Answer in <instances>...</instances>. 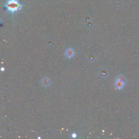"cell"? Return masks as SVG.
<instances>
[{
  "mask_svg": "<svg viewBox=\"0 0 139 139\" xmlns=\"http://www.w3.org/2000/svg\"><path fill=\"white\" fill-rule=\"evenodd\" d=\"M65 55L68 58H72L74 56V55H75V51L71 48H68L65 51Z\"/></svg>",
  "mask_w": 139,
  "mask_h": 139,
  "instance_id": "3",
  "label": "cell"
},
{
  "mask_svg": "<svg viewBox=\"0 0 139 139\" xmlns=\"http://www.w3.org/2000/svg\"><path fill=\"white\" fill-rule=\"evenodd\" d=\"M4 68H2V69H1V70H2V71H4Z\"/></svg>",
  "mask_w": 139,
  "mask_h": 139,
  "instance_id": "9",
  "label": "cell"
},
{
  "mask_svg": "<svg viewBox=\"0 0 139 139\" xmlns=\"http://www.w3.org/2000/svg\"><path fill=\"white\" fill-rule=\"evenodd\" d=\"M72 136L73 138H76V137H77V135H76V134L73 133L72 134Z\"/></svg>",
  "mask_w": 139,
  "mask_h": 139,
  "instance_id": "8",
  "label": "cell"
},
{
  "mask_svg": "<svg viewBox=\"0 0 139 139\" xmlns=\"http://www.w3.org/2000/svg\"><path fill=\"white\" fill-rule=\"evenodd\" d=\"M41 83L44 87H48L51 84V81L50 79L48 78L45 77L43 78L41 81Z\"/></svg>",
  "mask_w": 139,
  "mask_h": 139,
  "instance_id": "4",
  "label": "cell"
},
{
  "mask_svg": "<svg viewBox=\"0 0 139 139\" xmlns=\"http://www.w3.org/2000/svg\"><path fill=\"white\" fill-rule=\"evenodd\" d=\"M96 59L95 55L94 54H90L87 56V59L89 61H94Z\"/></svg>",
  "mask_w": 139,
  "mask_h": 139,
  "instance_id": "6",
  "label": "cell"
},
{
  "mask_svg": "<svg viewBox=\"0 0 139 139\" xmlns=\"http://www.w3.org/2000/svg\"><path fill=\"white\" fill-rule=\"evenodd\" d=\"M116 79L121 80V81H123V82H126V79H125V78L123 77V76H122V75H120L119 77L117 78Z\"/></svg>",
  "mask_w": 139,
  "mask_h": 139,
  "instance_id": "7",
  "label": "cell"
},
{
  "mask_svg": "<svg viewBox=\"0 0 139 139\" xmlns=\"http://www.w3.org/2000/svg\"><path fill=\"white\" fill-rule=\"evenodd\" d=\"M6 7L9 11L14 13L19 10L21 7V5L17 0H9L6 5Z\"/></svg>",
  "mask_w": 139,
  "mask_h": 139,
  "instance_id": "1",
  "label": "cell"
},
{
  "mask_svg": "<svg viewBox=\"0 0 139 139\" xmlns=\"http://www.w3.org/2000/svg\"><path fill=\"white\" fill-rule=\"evenodd\" d=\"M99 75H100L102 77H105L108 75V71L105 69H102L100 70Z\"/></svg>",
  "mask_w": 139,
  "mask_h": 139,
  "instance_id": "5",
  "label": "cell"
},
{
  "mask_svg": "<svg viewBox=\"0 0 139 139\" xmlns=\"http://www.w3.org/2000/svg\"><path fill=\"white\" fill-rule=\"evenodd\" d=\"M125 84V82L123 81L116 79L115 82V87L116 89L119 90H121L124 87Z\"/></svg>",
  "mask_w": 139,
  "mask_h": 139,
  "instance_id": "2",
  "label": "cell"
}]
</instances>
